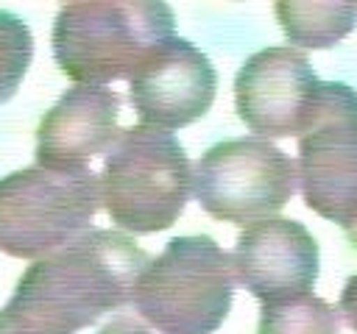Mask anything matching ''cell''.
<instances>
[{
	"instance_id": "cell-1",
	"label": "cell",
	"mask_w": 357,
	"mask_h": 334,
	"mask_svg": "<svg viewBox=\"0 0 357 334\" xmlns=\"http://www.w3.org/2000/svg\"><path fill=\"white\" fill-rule=\"evenodd\" d=\"M148 262L131 237L92 228L22 273L0 309V334H75L126 306Z\"/></svg>"
},
{
	"instance_id": "cell-2",
	"label": "cell",
	"mask_w": 357,
	"mask_h": 334,
	"mask_svg": "<svg viewBox=\"0 0 357 334\" xmlns=\"http://www.w3.org/2000/svg\"><path fill=\"white\" fill-rule=\"evenodd\" d=\"M176 36L173 8L156 0L70 3L53 22V58L81 86L131 78Z\"/></svg>"
},
{
	"instance_id": "cell-3",
	"label": "cell",
	"mask_w": 357,
	"mask_h": 334,
	"mask_svg": "<svg viewBox=\"0 0 357 334\" xmlns=\"http://www.w3.org/2000/svg\"><path fill=\"white\" fill-rule=\"evenodd\" d=\"M98 186L112 223L131 234H156L184 212L192 192V167L170 131L139 122L117 134Z\"/></svg>"
},
{
	"instance_id": "cell-4",
	"label": "cell",
	"mask_w": 357,
	"mask_h": 334,
	"mask_svg": "<svg viewBox=\"0 0 357 334\" xmlns=\"http://www.w3.org/2000/svg\"><path fill=\"white\" fill-rule=\"evenodd\" d=\"M234 298L231 256L206 234L176 237L145 264L131 289L142 320L162 334H212Z\"/></svg>"
},
{
	"instance_id": "cell-5",
	"label": "cell",
	"mask_w": 357,
	"mask_h": 334,
	"mask_svg": "<svg viewBox=\"0 0 357 334\" xmlns=\"http://www.w3.org/2000/svg\"><path fill=\"white\" fill-rule=\"evenodd\" d=\"M100 206L92 170L56 173L25 167L0 178V250L17 259H45L89 231Z\"/></svg>"
},
{
	"instance_id": "cell-6",
	"label": "cell",
	"mask_w": 357,
	"mask_h": 334,
	"mask_svg": "<svg viewBox=\"0 0 357 334\" xmlns=\"http://www.w3.org/2000/svg\"><path fill=\"white\" fill-rule=\"evenodd\" d=\"M296 170L304 203L337 223L357 250V89L321 81Z\"/></svg>"
},
{
	"instance_id": "cell-7",
	"label": "cell",
	"mask_w": 357,
	"mask_h": 334,
	"mask_svg": "<svg viewBox=\"0 0 357 334\" xmlns=\"http://www.w3.org/2000/svg\"><path fill=\"white\" fill-rule=\"evenodd\" d=\"M296 181L298 170L284 150L262 136H240L212 145L198 159L192 192L209 217L248 228L284 209Z\"/></svg>"
},
{
	"instance_id": "cell-8",
	"label": "cell",
	"mask_w": 357,
	"mask_h": 334,
	"mask_svg": "<svg viewBox=\"0 0 357 334\" xmlns=\"http://www.w3.org/2000/svg\"><path fill=\"white\" fill-rule=\"evenodd\" d=\"M321 81L298 47H265L248 56L234 78V106L257 136H301Z\"/></svg>"
},
{
	"instance_id": "cell-9",
	"label": "cell",
	"mask_w": 357,
	"mask_h": 334,
	"mask_svg": "<svg viewBox=\"0 0 357 334\" xmlns=\"http://www.w3.org/2000/svg\"><path fill=\"white\" fill-rule=\"evenodd\" d=\"M218 72L187 39L165 42L131 78L128 100L142 125L176 131L201 120L215 103Z\"/></svg>"
},
{
	"instance_id": "cell-10",
	"label": "cell",
	"mask_w": 357,
	"mask_h": 334,
	"mask_svg": "<svg viewBox=\"0 0 357 334\" xmlns=\"http://www.w3.org/2000/svg\"><path fill=\"white\" fill-rule=\"evenodd\" d=\"M231 267L237 281L268 306L310 292L321 270V253L304 223L271 217L237 237Z\"/></svg>"
},
{
	"instance_id": "cell-11",
	"label": "cell",
	"mask_w": 357,
	"mask_h": 334,
	"mask_svg": "<svg viewBox=\"0 0 357 334\" xmlns=\"http://www.w3.org/2000/svg\"><path fill=\"white\" fill-rule=\"evenodd\" d=\"M120 95L106 86L67 89L36 128V167L56 173L89 170L95 156H106L117 139Z\"/></svg>"
},
{
	"instance_id": "cell-12",
	"label": "cell",
	"mask_w": 357,
	"mask_h": 334,
	"mask_svg": "<svg viewBox=\"0 0 357 334\" xmlns=\"http://www.w3.org/2000/svg\"><path fill=\"white\" fill-rule=\"evenodd\" d=\"M273 14L293 45L332 47L357 22L354 3H276Z\"/></svg>"
},
{
	"instance_id": "cell-13",
	"label": "cell",
	"mask_w": 357,
	"mask_h": 334,
	"mask_svg": "<svg viewBox=\"0 0 357 334\" xmlns=\"http://www.w3.org/2000/svg\"><path fill=\"white\" fill-rule=\"evenodd\" d=\"M257 334H337V312L324 298L304 292L262 306Z\"/></svg>"
},
{
	"instance_id": "cell-14",
	"label": "cell",
	"mask_w": 357,
	"mask_h": 334,
	"mask_svg": "<svg viewBox=\"0 0 357 334\" xmlns=\"http://www.w3.org/2000/svg\"><path fill=\"white\" fill-rule=\"evenodd\" d=\"M33 58L31 28L11 11L0 8V103L14 97Z\"/></svg>"
},
{
	"instance_id": "cell-15",
	"label": "cell",
	"mask_w": 357,
	"mask_h": 334,
	"mask_svg": "<svg viewBox=\"0 0 357 334\" xmlns=\"http://www.w3.org/2000/svg\"><path fill=\"white\" fill-rule=\"evenodd\" d=\"M337 312H340V315H343V320L357 331V273H354V276H349V281L343 284Z\"/></svg>"
},
{
	"instance_id": "cell-16",
	"label": "cell",
	"mask_w": 357,
	"mask_h": 334,
	"mask_svg": "<svg viewBox=\"0 0 357 334\" xmlns=\"http://www.w3.org/2000/svg\"><path fill=\"white\" fill-rule=\"evenodd\" d=\"M98 334H151V331L142 323H137L134 317H114Z\"/></svg>"
}]
</instances>
